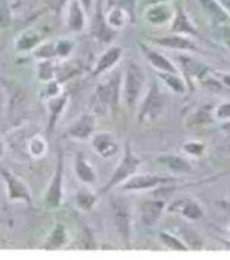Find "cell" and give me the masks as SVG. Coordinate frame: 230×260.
I'll return each mask as SVG.
<instances>
[{"label":"cell","instance_id":"obj_29","mask_svg":"<svg viewBox=\"0 0 230 260\" xmlns=\"http://www.w3.org/2000/svg\"><path fill=\"white\" fill-rule=\"evenodd\" d=\"M169 17H170V13L168 11V9L162 7V5L151 9L147 14L148 21L151 23H154V25H159V23L165 22V21H168Z\"/></svg>","mask_w":230,"mask_h":260},{"label":"cell","instance_id":"obj_31","mask_svg":"<svg viewBox=\"0 0 230 260\" xmlns=\"http://www.w3.org/2000/svg\"><path fill=\"white\" fill-rule=\"evenodd\" d=\"M160 77L163 78V81H165V83L168 84L174 92L183 93L185 90V86L184 82L180 80L179 77L175 76V74H165V72H160Z\"/></svg>","mask_w":230,"mask_h":260},{"label":"cell","instance_id":"obj_35","mask_svg":"<svg viewBox=\"0 0 230 260\" xmlns=\"http://www.w3.org/2000/svg\"><path fill=\"white\" fill-rule=\"evenodd\" d=\"M217 116L220 119H230V103H226L218 108Z\"/></svg>","mask_w":230,"mask_h":260},{"label":"cell","instance_id":"obj_20","mask_svg":"<svg viewBox=\"0 0 230 260\" xmlns=\"http://www.w3.org/2000/svg\"><path fill=\"white\" fill-rule=\"evenodd\" d=\"M66 103H68V95L54 96L48 102V107H49V131H51L55 126L58 119H59L63 110H64Z\"/></svg>","mask_w":230,"mask_h":260},{"label":"cell","instance_id":"obj_32","mask_svg":"<svg viewBox=\"0 0 230 260\" xmlns=\"http://www.w3.org/2000/svg\"><path fill=\"white\" fill-rule=\"evenodd\" d=\"M181 65L184 66L185 71L190 75H201L205 72V66L195 61V60L189 59V57H180Z\"/></svg>","mask_w":230,"mask_h":260},{"label":"cell","instance_id":"obj_15","mask_svg":"<svg viewBox=\"0 0 230 260\" xmlns=\"http://www.w3.org/2000/svg\"><path fill=\"white\" fill-rule=\"evenodd\" d=\"M68 27L72 32H81L84 27L83 8L78 0H71L68 13Z\"/></svg>","mask_w":230,"mask_h":260},{"label":"cell","instance_id":"obj_33","mask_svg":"<svg viewBox=\"0 0 230 260\" xmlns=\"http://www.w3.org/2000/svg\"><path fill=\"white\" fill-rule=\"evenodd\" d=\"M55 49H56V56L64 57L70 54L72 50V44L68 41H58L55 42Z\"/></svg>","mask_w":230,"mask_h":260},{"label":"cell","instance_id":"obj_27","mask_svg":"<svg viewBox=\"0 0 230 260\" xmlns=\"http://www.w3.org/2000/svg\"><path fill=\"white\" fill-rule=\"evenodd\" d=\"M159 241L162 242V244L166 248L171 250H187V247L181 242L179 238H177L175 236H172L168 232H160L159 234Z\"/></svg>","mask_w":230,"mask_h":260},{"label":"cell","instance_id":"obj_37","mask_svg":"<svg viewBox=\"0 0 230 260\" xmlns=\"http://www.w3.org/2000/svg\"><path fill=\"white\" fill-rule=\"evenodd\" d=\"M185 149H186V152H189L190 154L198 155V154L204 150V146H202V144H197V143H189L185 146Z\"/></svg>","mask_w":230,"mask_h":260},{"label":"cell","instance_id":"obj_13","mask_svg":"<svg viewBox=\"0 0 230 260\" xmlns=\"http://www.w3.org/2000/svg\"><path fill=\"white\" fill-rule=\"evenodd\" d=\"M75 174L81 182L84 184H92L97 180V172L93 166L84 156L83 153L78 152L75 156Z\"/></svg>","mask_w":230,"mask_h":260},{"label":"cell","instance_id":"obj_39","mask_svg":"<svg viewBox=\"0 0 230 260\" xmlns=\"http://www.w3.org/2000/svg\"><path fill=\"white\" fill-rule=\"evenodd\" d=\"M219 204H220V207L223 208V209H225L230 214V199H229V201L219 202Z\"/></svg>","mask_w":230,"mask_h":260},{"label":"cell","instance_id":"obj_23","mask_svg":"<svg viewBox=\"0 0 230 260\" xmlns=\"http://www.w3.org/2000/svg\"><path fill=\"white\" fill-rule=\"evenodd\" d=\"M201 4L205 8L206 13L210 15L212 21L216 23H224L229 20L225 11L214 0H201Z\"/></svg>","mask_w":230,"mask_h":260},{"label":"cell","instance_id":"obj_4","mask_svg":"<svg viewBox=\"0 0 230 260\" xmlns=\"http://www.w3.org/2000/svg\"><path fill=\"white\" fill-rule=\"evenodd\" d=\"M175 178L168 176H160V175H134L126 180L120 187L122 190L126 192H137V190H147L157 188V187H165L169 183L174 182Z\"/></svg>","mask_w":230,"mask_h":260},{"label":"cell","instance_id":"obj_38","mask_svg":"<svg viewBox=\"0 0 230 260\" xmlns=\"http://www.w3.org/2000/svg\"><path fill=\"white\" fill-rule=\"evenodd\" d=\"M78 2L81 3L82 8L86 9V10H90L91 5H92V0H78Z\"/></svg>","mask_w":230,"mask_h":260},{"label":"cell","instance_id":"obj_16","mask_svg":"<svg viewBox=\"0 0 230 260\" xmlns=\"http://www.w3.org/2000/svg\"><path fill=\"white\" fill-rule=\"evenodd\" d=\"M143 51L146 53V56L151 65H152L153 68H156L159 72L177 74V69H175L174 63H172L168 57L163 55V54H160L156 50L148 49V48H145Z\"/></svg>","mask_w":230,"mask_h":260},{"label":"cell","instance_id":"obj_34","mask_svg":"<svg viewBox=\"0 0 230 260\" xmlns=\"http://www.w3.org/2000/svg\"><path fill=\"white\" fill-rule=\"evenodd\" d=\"M45 93H47V96L49 99L59 95V86H58V82H55V81H49L47 88H45Z\"/></svg>","mask_w":230,"mask_h":260},{"label":"cell","instance_id":"obj_6","mask_svg":"<svg viewBox=\"0 0 230 260\" xmlns=\"http://www.w3.org/2000/svg\"><path fill=\"white\" fill-rule=\"evenodd\" d=\"M164 110V95L160 92L158 84H152L148 90L143 104L140 109V121H154Z\"/></svg>","mask_w":230,"mask_h":260},{"label":"cell","instance_id":"obj_2","mask_svg":"<svg viewBox=\"0 0 230 260\" xmlns=\"http://www.w3.org/2000/svg\"><path fill=\"white\" fill-rule=\"evenodd\" d=\"M146 74L137 62L130 61L126 68L123 83V96L129 108H134L143 90Z\"/></svg>","mask_w":230,"mask_h":260},{"label":"cell","instance_id":"obj_30","mask_svg":"<svg viewBox=\"0 0 230 260\" xmlns=\"http://www.w3.org/2000/svg\"><path fill=\"white\" fill-rule=\"evenodd\" d=\"M54 75H55V69H54L53 62L50 60H42L38 65V77L42 81H53Z\"/></svg>","mask_w":230,"mask_h":260},{"label":"cell","instance_id":"obj_19","mask_svg":"<svg viewBox=\"0 0 230 260\" xmlns=\"http://www.w3.org/2000/svg\"><path fill=\"white\" fill-rule=\"evenodd\" d=\"M156 42L162 47L170 48V49L193 50L196 48L190 39L180 37V36H166V37L158 38Z\"/></svg>","mask_w":230,"mask_h":260},{"label":"cell","instance_id":"obj_5","mask_svg":"<svg viewBox=\"0 0 230 260\" xmlns=\"http://www.w3.org/2000/svg\"><path fill=\"white\" fill-rule=\"evenodd\" d=\"M111 214L115 226L120 237L125 243H130L131 238V214H130L129 205L122 198L111 199Z\"/></svg>","mask_w":230,"mask_h":260},{"label":"cell","instance_id":"obj_18","mask_svg":"<svg viewBox=\"0 0 230 260\" xmlns=\"http://www.w3.org/2000/svg\"><path fill=\"white\" fill-rule=\"evenodd\" d=\"M66 229L63 223H56L54 226V229L51 230L50 235L48 236V238L44 242V249L53 250V249H59L66 243Z\"/></svg>","mask_w":230,"mask_h":260},{"label":"cell","instance_id":"obj_28","mask_svg":"<svg viewBox=\"0 0 230 260\" xmlns=\"http://www.w3.org/2000/svg\"><path fill=\"white\" fill-rule=\"evenodd\" d=\"M126 15L123 11V9H113L111 11H109L107 15V22L108 25L114 29H119L122 27L125 26L126 22Z\"/></svg>","mask_w":230,"mask_h":260},{"label":"cell","instance_id":"obj_11","mask_svg":"<svg viewBox=\"0 0 230 260\" xmlns=\"http://www.w3.org/2000/svg\"><path fill=\"white\" fill-rule=\"evenodd\" d=\"M119 80H109L99 84L96 92V98L102 107L114 108L119 101Z\"/></svg>","mask_w":230,"mask_h":260},{"label":"cell","instance_id":"obj_40","mask_svg":"<svg viewBox=\"0 0 230 260\" xmlns=\"http://www.w3.org/2000/svg\"><path fill=\"white\" fill-rule=\"evenodd\" d=\"M219 2H220V4H222L223 7L226 9V10L230 11V0H219Z\"/></svg>","mask_w":230,"mask_h":260},{"label":"cell","instance_id":"obj_10","mask_svg":"<svg viewBox=\"0 0 230 260\" xmlns=\"http://www.w3.org/2000/svg\"><path fill=\"white\" fill-rule=\"evenodd\" d=\"M95 129L96 117L91 114H83L69 127L68 136L75 140H89L92 137Z\"/></svg>","mask_w":230,"mask_h":260},{"label":"cell","instance_id":"obj_12","mask_svg":"<svg viewBox=\"0 0 230 260\" xmlns=\"http://www.w3.org/2000/svg\"><path fill=\"white\" fill-rule=\"evenodd\" d=\"M168 211L179 213L190 220L199 219L204 215V210L201 209L199 204L191 201V199H178V201L172 202L168 207Z\"/></svg>","mask_w":230,"mask_h":260},{"label":"cell","instance_id":"obj_8","mask_svg":"<svg viewBox=\"0 0 230 260\" xmlns=\"http://www.w3.org/2000/svg\"><path fill=\"white\" fill-rule=\"evenodd\" d=\"M92 146L95 152L103 159H111L117 155L120 144L110 132H98L92 136Z\"/></svg>","mask_w":230,"mask_h":260},{"label":"cell","instance_id":"obj_1","mask_svg":"<svg viewBox=\"0 0 230 260\" xmlns=\"http://www.w3.org/2000/svg\"><path fill=\"white\" fill-rule=\"evenodd\" d=\"M141 162L142 160L132 152L130 144H126L125 149H124V155L122 156V159H120L119 164H118L117 169L113 171V174H111L107 184H105L101 190L102 194L108 193L109 190L113 189L114 187L123 184L126 180H129L130 177L134 176L136 171L140 168Z\"/></svg>","mask_w":230,"mask_h":260},{"label":"cell","instance_id":"obj_7","mask_svg":"<svg viewBox=\"0 0 230 260\" xmlns=\"http://www.w3.org/2000/svg\"><path fill=\"white\" fill-rule=\"evenodd\" d=\"M0 172H2L3 180L7 184L8 198L10 201H22L27 204H31L32 196L27 184L9 169H2Z\"/></svg>","mask_w":230,"mask_h":260},{"label":"cell","instance_id":"obj_24","mask_svg":"<svg viewBox=\"0 0 230 260\" xmlns=\"http://www.w3.org/2000/svg\"><path fill=\"white\" fill-rule=\"evenodd\" d=\"M47 142L41 136H33L27 143V150L32 158H42L47 153Z\"/></svg>","mask_w":230,"mask_h":260},{"label":"cell","instance_id":"obj_3","mask_svg":"<svg viewBox=\"0 0 230 260\" xmlns=\"http://www.w3.org/2000/svg\"><path fill=\"white\" fill-rule=\"evenodd\" d=\"M63 183H64V156L63 153H60L58 155L55 171L44 196V204L50 209H55L62 205Z\"/></svg>","mask_w":230,"mask_h":260},{"label":"cell","instance_id":"obj_26","mask_svg":"<svg viewBox=\"0 0 230 260\" xmlns=\"http://www.w3.org/2000/svg\"><path fill=\"white\" fill-rule=\"evenodd\" d=\"M172 31L179 33H195V29H193V27L190 25L186 15L183 13L181 9L178 10L177 16H175L174 23H172Z\"/></svg>","mask_w":230,"mask_h":260},{"label":"cell","instance_id":"obj_14","mask_svg":"<svg viewBox=\"0 0 230 260\" xmlns=\"http://www.w3.org/2000/svg\"><path fill=\"white\" fill-rule=\"evenodd\" d=\"M122 54L123 50L120 47L109 48L105 53L102 54L101 57L98 59V61H97L93 75H95V76H99V75L110 70V69L113 68L114 65H117L118 61H119L120 57H122Z\"/></svg>","mask_w":230,"mask_h":260},{"label":"cell","instance_id":"obj_36","mask_svg":"<svg viewBox=\"0 0 230 260\" xmlns=\"http://www.w3.org/2000/svg\"><path fill=\"white\" fill-rule=\"evenodd\" d=\"M68 0H45L47 5L49 7L51 10L54 11H60L63 9V7L66 4Z\"/></svg>","mask_w":230,"mask_h":260},{"label":"cell","instance_id":"obj_25","mask_svg":"<svg viewBox=\"0 0 230 260\" xmlns=\"http://www.w3.org/2000/svg\"><path fill=\"white\" fill-rule=\"evenodd\" d=\"M97 199L98 198H97L95 193L90 192V190L87 189H82L80 190V192H77L75 201H76V205L81 210L89 211L95 207L97 203Z\"/></svg>","mask_w":230,"mask_h":260},{"label":"cell","instance_id":"obj_41","mask_svg":"<svg viewBox=\"0 0 230 260\" xmlns=\"http://www.w3.org/2000/svg\"><path fill=\"white\" fill-rule=\"evenodd\" d=\"M4 152H5V146L4 143H3V141L0 140V156L4 155Z\"/></svg>","mask_w":230,"mask_h":260},{"label":"cell","instance_id":"obj_17","mask_svg":"<svg viewBox=\"0 0 230 260\" xmlns=\"http://www.w3.org/2000/svg\"><path fill=\"white\" fill-rule=\"evenodd\" d=\"M93 35L97 37L99 42L108 43L111 41L114 36V29L108 25L107 20L103 16L102 11H98L95 17V23H93Z\"/></svg>","mask_w":230,"mask_h":260},{"label":"cell","instance_id":"obj_42","mask_svg":"<svg viewBox=\"0 0 230 260\" xmlns=\"http://www.w3.org/2000/svg\"><path fill=\"white\" fill-rule=\"evenodd\" d=\"M224 81H225V82L228 83L229 86H230V76H228V77H225V78H224Z\"/></svg>","mask_w":230,"mask_h":260},{"label":"cell","instance_id":"obj_21","mask_svg":"<svg viewBox=\"0 0 230 260\" xmlns=\"http://www.w3.org/2000/svg\"><path fill=\"white\" fill-rule=\"evenodd\" d=\"M41 43V36L35 31H26L17 38L16 49L19 51H27L35 49L36 47H38V44Z\"/></svg>","mask_w":230,"mask_h":260},{"label":"cell","instance_id":"obj_22","mask_svg":"<svg viewBox=\"0 0 230 260\" xmlns=\"http://www.w3.org/2000/svg\"><path fill=\"white\" fill-rule=\"evenodd\" d=\"M159 161L166 166L170 171L174 172H190L191 166L185 159L178 155H164L160 156Z\"/></svg>","mask_w":230,"mask_h":260},{"label":"cell","instance_id":"obj_9","mask_svg":"<svg viewBox=\"0 0 230 260\" xmlns=\"http://www.w3.org/2000/svg\"><path fill=\"white\" fill-rule=\"evenodd\" d=\"M164 208V202L159 201V199L145 201L141 204L140 210H138V216H140V221L142 225L147 226V228L156 225L159 221L160 217H162Z\"/></svg>","mask_w":230,"mask_h":260}]
</instances>
